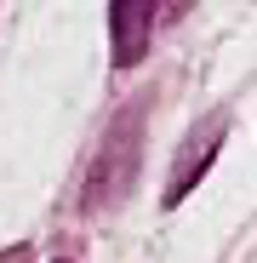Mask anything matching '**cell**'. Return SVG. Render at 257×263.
Masks as SVG:
<instances>
[{
    "label": "cell",
    "instance_id": "2",
    "mask_svg": "<svg viewBox=\"0 0 257 263\" xmlns=\"http://www.w3.org/2000/svg\"><path fill=\"white\" fill-rule=\"evenodd\" d=\"M223 132H229L223 120H211V126L200 132V138H194V143L183 149V160H177V172H171V183H166V206H177V200L189 195V183H194L200 172H206V160H211V149L223 143Z\"/></svg>",
    "mask_w": 257,
    "mask_h": 263
},
{
    "label": "cell",
    "instance_id": "1",
    "mask_svg": "<svg viewBox=\"0 0 257 263\" xmlns=\"http://www.w3.org/2000/svg\"><path fill=\"white\" fill-rule=\"evenodd\" d=\"M114 17V63H137L154 34V0H109Z\"/></svg>",
    "mask_w": 257,
    "mask_h": 263
}]
</instances>
